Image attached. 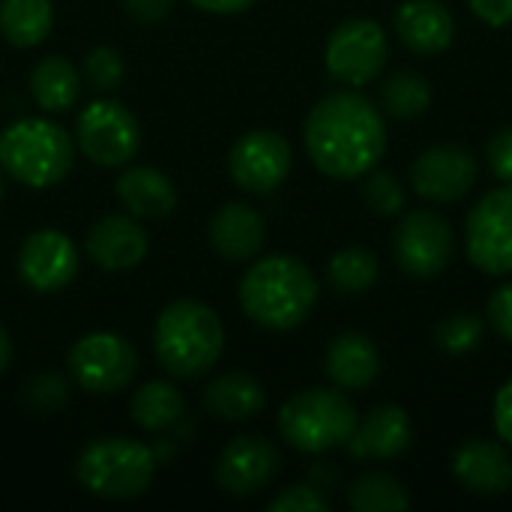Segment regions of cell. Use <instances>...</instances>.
<instances>
[{"label":"cell","instance_id":"obj_1","mask_svg":"<svg viewBox=\"0 0 512 512\" xmlns=\"http://www.w3.org/2000/svg\"><path fill=\"white\" fill-rule=\"evenodd\" d=\"M306 153L324 177L357 180L387 150V123L378 105L354 90H339L312 105L303 126Z\"/></svg>","mask_w":512,"mask_h":512},{"label":"cell","instance_id":"obj_31","mask_svg":"<svg viewBox=\"0 0 512 512\" xmlns=\"http://www.w3.org/2000/svg\"><path fill=\"white\" fill-rule=\"evenodd\" d=\"M363 201L378 216H396L405 210L408 195H405V186L390 171L372 168L369 174H363Z\"/></svg>","mask_w":512,"mask_h":512},{"label":"cell","instance_id":"obj_18","mask_svg":"<svg viewBox=\"0 0 512 512\" xmlns=\"http://www.w3.org/2000/svg\"><path fill=\"white\" fill-rule=\"evenodd\" d=\"M453 477L480 498H498L512 489V456L507 444L489 438L465 441L453 456Z\"/></svg>","mask_w":512,"mask_h":512},{"label":"cell","instance_id":"obj_17","mask_svg":"<svg viewBox=\"0 0 512 512\" xmlns=\"http://www.w3.org/2000/svg\"><path fill=\"white\" fill-rule=\"evenodd\" d=\"M147 246H150V237L135 216L111 213V216H102L99 222H93V228L87 231L84 249L96 267H102L108 273H126L144 261Z\"/></svg>","mask_w":512,"mask_h":512},{"label":"cell","instance_id":"obj_14","mask_svg":"<svg viewBox=\"0 0 512 512\" xmlns=\"http://www.w3.org/2000/svg\"><path fill=\"white\" fill-rule=\"evenodd\" d=\"M78 273V249L57 228L33 231L18 249V276L36 294L63 291Z\"/></svg>","mask_w":512,"mask_h":512},{"label":"cell","instance_id":"obj_13","mask_svg":"<svg viewBox=\"0 0 512 512\" xmlns=\"http://www.w3.org/2000/svg\"><path fill=\"white\" fill-rule=\"evenodd\" d=\"M411 189L432 204L462 201L480 177V165L471 150L459 144H432L411 162Z\"/></svg>","mask_w":512,"mask_h":512},{"label":"cell","instance_id":"obj_35","mask_svg":"<svg viewBox=\"0 0 512 512\" xmlns=\"http://www.w3.org/2000/svg\"><path fill=\"white\" fill-rule=\"evenodd\" d=\"M486 159L501 183H512V126L498 129L486 144Z\"/></svg>","mask_w":512,"mask_h":512},{"label":"cell","instance_id":"obj_3","mask_svg":"<svg viewBox=\"0 0 512 512\" xmlns=\"http://www.w3.org/2000/svg\"><path fill=\"white\" fill-rule=\"evenodd\" d=\"M225 348V327L219 315L201 300L168 303L153 327V351L162 369L174 378L207 375Z\"/></svg>","mask_w":512,"mask_h":512},{"label":"cell","instance_id":"obj_22","mask_svg":"<svg viewBox=\"0 0 512 512\" xmlns=\"http://www.w3.org/2000/svg\"><path fill=\"white\" fill-rule=\"evenodd\" d=\"M117 198L135 219H165L177 207V189L159 168H129L114 183Z\"/></svg>","mask_w":512,"mask_h":512},{"label":"cell","instance_id":"obj_41","mask_svg":"<svg viewBox=\"0 0 512 512\" xmlns=\"http://www.w3.org/2000/svg\"><path fill=\"white\" fill-rule=\"evenodd\" d=\"M9 357H12V345H9V336H6V330H3V324H0V375H3L6 366H9Z\"/></svg>","mask_w":512,"mask_h":512},{"label":"cell","instance_id":"obj_36","mask_svg":"<svg viewBox=\"0 0 512 512\" xmlns=\"http://www.w3.org/2000/svg\"><path fill=\"white\" fill-rule=\"evenodd\" d=\"M486 321L492 324V330L512 342V282L501 285L492 297H489V306H486Z\"/></svg>","mask_w":512,"mask_h":512},{"label":"cell","instance_id":"obj_23","mask_svg":"<svg viewBox=\"0 0 512 512\" xmlns=\"http://www.w3.org/2000/svg\"><path fill=\"white\" fill-rule=\"evenodd\" d=\"M264 402H267L264 387L246 372H225L216 381H210L204 390L207 411L231 423L252 420L255 414H261Z\"/></svg>","mask_w":512,"mask_h":512},{"label":"cell","instance_id":"obj_6","mask_svg":"<svg viewBox=\"0 0 512 512\" xmlns=\"http://www.w3.org/2000/svg\"><path fill=\"white\" fill-rule=\"evenodd\" d=\"M156 474V453L123 435H108L90 441L75 462V477L78 483L108 501H132L141 498Z\"/></svg>","mask_w":512,"mask_h":512},{"label":"cell","instance_id":"obj_25","mask_svg":"<svg viewBox=\"0 0 512 512\" xmlns=\"http://www.w3.org/2000/svg\"><path fill=\"white\" fill-rule=\"evenodd\" d=\"M54 24L51 0H0V33L15 48L39 45Z\"/></svg>","mask_w":512,"mask_h":512},{"label":"cell","instance_id":"obj_8","mask_svg":"<svg viewBox=\"0 0 512 512\" xmlns=\"http://www.w3.org/2000/svg\"><path fill=\"white\" fill-rule=\"evenodd\" d=\"M456 252L450 219L435 210H411L393 231V255L408 279H435L447 270Z\"/></svg>","mask_w":512,"mask_h":512},{"label":"cell","instance_id":"obj_38","mask_svg":"<svg viewBox=\"0 0 512 512\" xmlns=\"http://www.w3.org/2000/svg\"><path fill=\"white\" fill-rule=\"evenodd\" d=\"M471 12L489 27L512 24V0H468Z\"/></svg>","mask_w":512,"mask_h":512},{"label":"cell","instance_id":"obj_2","mask_svg":"<svg viewBox=\"0 0 512 512\" xmlns=\"http://www.w3.org/2000/svg\"><path fill=\"white\" fill-rule=\"evenodd\" d=\"M237 294L252 324L288 333L312 315L318 303V279L294 255H267L243 273Z\"/></svg>","mask_w":512,"mask_h":512},{"label":"cell","instance_id":"obj_37","mask_svg":"<svg viewBox=\"0 0 512 512\" xmlns=\"http://www.w3.org/2000/svg\"><path fill=\"white\" fill-rule=\"evenodd\" d=\"M492 417H495L498 438L512 450V378L498 390L495 405H492Z\"/></svg>","mask_w":512,"mask_h":512},{"label":"cell","instance_id":"obj_27","mask_svg":"<svg viewBox=\"0 0 512 512\" xmlns=\"http://www.w3.org/2000/svg\"><path fill=\"white\" fill-rule=\"evenodd\" d=\"M381 264L378 255L366 246H345L327 264V282L342 297L366 294L378 282Z\"/></svg>","mask_w":512,"mask_h":512},{"label":"cell","instance_id":"obj_39","mask_svg":"<svg viewBox=\"0 0 512 512\" xmlns=\"http://www.w3.org/2000/svg\"><path fill=\"white\" fill-rule=\"evenodd\" d=\"M123 6L138 24H159L174 9V0H123Z\"/></svg>","mask_w":512,"mask_h":512},{"label":"cell","instance_id":"obj_19","mask_svg":"<svg viewBox=\"0 0 512 512\" xmlns=\"http://www.w3.org/2000/svg\"><path fill=\"white\" fill-rule=\"evenodd\" d=\"M393 27L402 45L420 57H435L456 39V18L441 0H405L393 12Z\"/></svg>","mask_w":512,"mask_h":512},{"label":"cell","instance_id":"obj_16","mask_svg":"<svg viewBox=\"0 0 512 512\" xmlns=\"http://www.w3.org/2000/svg\"><path fill=\"white\" fill-rule=\"evenodd\" d=\"M414 441V423L399 405H375L357 420L354 435L348 438V453L360 462H390L408 453Z\"/></svg>","mask_w":512,"mask_h":512},{"label":"cell","instance_id":"obj_15","mask_svg":"<svg viewBox=\"0 0 512 512\" xmlns=\"http://www.w3.org/2000/svg\"><path fill=\"white\" fill-rule=\"evenodd\" d=\"M282 468L279 450L261 435H240L228 441L216 465V483L237 498L264 492Z\"/></svg>","mask_w":512,"mask_h":512},{"label":"cell","instance_id":"obj_12","mask_svg":"<svg viewBox=\"0 0 512 512\" xmlns=\"http://www.w3.org/2000/svg\"><path fill=\"white\" fill-rule=\"evenodd\" d=\"M291 162V144L276 129H249L234 141L228 153L231 180L252 195H267L282 186L291 171Z\"/></svg>","mask_w":512,"mask_h":512},{"label":"cell","instance_id":"obj_28","mask_svg":"<svg viewBox=\"0 0 512 512\" xmlns=\"http://www.w3.org/2000/svg\"><path fill=\"white\" fill-rule=\"evenodd\" d=\"M129 411H132V423L138 429L162 432V429H168V426H174L180 420V414H183V396L168 381H147L132 396Z\"/></svg>","mask_w":512,"mask_h":512},{"label":"cell","instance_id":"obj_29","mask_svg":"<svg viewBox=\"0 0 512 512\" xmlns=\"http://www.w3.org/2000/svg\"><path fill=\"white\" fill-rule=\"evenodd\" d=\"M348 507L357 512H405L411 507V495L393 474L366 471L348 486Z\"/></svg>","mask_w":512,"mask_h":512},{"label":"cell","instance_id":"obj_26","mask_svg":"<svg viewBox=\"0 0 512 512\" xmlns=\"http://www.w3.org/2000/svg\"><path fill=\"white\" fill-rule=\"evenodd\" d=\"M378 99H381L384 114H390L396 120H414L429 111L432 84L426 75H420L414 69H396L393 75H387L381 81Z\"/></svg>","mask_w":512,"mask_h":512},{"label":"cell","instance_id":"obj_24","mask_svg":"<svg viewBox=\"0 0 512 512\" xmlns=\"http://www.w3.org/2000/svg\"><path fill=\"white\" fill-rule=\"evenodd\" d=\"M78 90H81L78 69L63 54L42 57L30 72V93L42 111L51 114L69 111L78 99Z\"/></svg>","mask_w":512,"mask_h":512},{"label":"cell","instance_id":"obj_33","mask_svg":"<svg viewBox=\"0 0 512 512\" xmlns=\"http://www.w3.org/2000/svg\"><path fill=\"white\" fill-rule=\"evenodd\" d=\"M66 399H69V387H66V381H63L60 375H54V372H39V375H33V378L27 381V387H24V402H27L33 411H39V414H51V411L63 408Z\"/></svg>","mask_w":512,"mask_h":512},{"label":"cell","instance_id":"obj_30","mask_svg":"<svg viewBox=\"0 0 512 512\" xmlns=\"http://www.w3.org/2000/svg\"><path fill=\"white\" fill-rule=\"evenodd\" d=\"M483 339H486V321L471 312H453L441 318L435 327V342L450 357L474 354L483 345Z\"/></svg>","mask_w":512,"mask_h":512},{"label":"cell","instance_id":"obj_21","mask_svg":"<svg viewBox=\"0 0 512 512\" xmlns=\"http://www.w3.org/2000/svg\"><path fill=\"white\" fill-rule=\"evenodd\" d=\"M324 369L327 378L345 393L369 390L381 375L378 345L363 333H342L330 342L324 354Z\"/></svg>","mask_w":512,"mask_h":512},{"label":"cell","instance_id":"obj_10","mask_svg":"<svg viewBox=\"0 0 512 512\" xmlns=\"http://www.w3.org/2000/svg\"><path fill=\"white\" fill-rule=\"evenodd\" d=\"M75 138H78L81 153L90 162L102 168H117V165H126L138 153L141 126L126 105L114 99H99V102H90L78 114Z\"/></svg>","mask_w":512,"mask_h":512},{"label":"cell","instance_id":"obj_5","mask_svg":"<svg viewBox=\"0 0 512 512\" xmlns=\"http://www.w3.org/2000/svg\"><path fill=\"white\" fill-rule=\"evenodd\" d=\"M72 138L63 126L45 117H24L0 135V168L30 186L48 189L72 171Z\"/></svg>","mask_w":512,"mask_h":512},{"label":"cell","instance_id":"obj_40","mask_svg":"<svg viewBox=\"0 0 512 512\" xmlns=\"http://www.w3.org/2000/svg\"><path fill=\"white\" fill-rule=\"evenodd\" d=\"M189 3L201 12H210V15H237V12L252 9L258 0H189Z\"/></svg>","mask_w":512,"mask_h":512},{"label":"cell","instance_id":"obj_32","mask_svg":"<svg viewBox=\"0 0 512 512\" xmlns=\"http://www.w3.org/2000/svg\"><path fill=\"white\" fill-rule=\"evenodd\" d=\"M84 75L96 90H114L123 81V57L111 45H96L84 57Z\"/></svg>","mask_w":512,"mask_h":512},{"label":"cell","instance_id":"obj_4","mask_svg":"<svg viewBox=\"0 0 512 512\" xmlns=\"http://www.w3.org/2000/svg\"><path fill=\"white\" fill-rule=\"evenodd\" d=\"M357 408L345 390L312 387L294 393L279 411V435L288 447L321 456L336 447H345L357 429Z\"/></svg>","mask_w":512,"mask_h":512},{"label":"cell","instance_id":"obj_20","mask_svg":"<svg viewBox=\"0 0 512 512\" xmlns=\"http://www.w3.org/2000/svg\"><path fill=\"white\" fill-rule=\"evenodd\" d=\"M207 240L213 252L225 261H249L264 249L267 222L255 207L243 201H228L213 213L207 225Z\"/></svg>","mask_w":512,"mask_h":512},{"label":"cell","instance_id":"obj_9","mask_svg":"<svg viewBox=\"0 0 512 512\" xmlns=\"http://www.w3.org/2000/svg\"><path fill=\"white\" fill-rule=\"evenodd\" d=\"M387 57H390L387 33L372 18L342 21L324 45L327 72L348 87H363L375 81L384 72Z\"/></svg>","mask_w":512,"mask_h":512},{"label":"cell","instance_id":"obj_42","mask_svg":"<svg viewBox=\"0 0 512 512\" xmlns=\"http://www.w3.org/2000/svg\"><path fill=\"white\" fill-rule=\"evenodd\" d=\"M0 195H3V183H0Z\"/></svg>","mask_w":512,"mask_h":512},{"label":"cell","instance_id":"obj_34","mask_svg":"<svg viewBox=\"0 0 512 512\" xmlns=\"http://www.w3.org/2000/svg\"><path fill=\"white\" fill-rule=\"evenodd\" d=\"M270 512H327L330 501L318 486H288L270 501Z\"/></svg>","mask_w":512,"mask_h":512},{"label":"cell","instance_id":"obj_11","mask_svg":"<svg viewBox=\"0 0 512 512\" xmlns=\"http://www.w3.org/2000/svg\"><path fill=\"white\" fill-rule=\"evenodd\" d=\"M69 372L75 384L87 393H117L138 372L135 348L117 333H90L78 339L69 351Z\"/></svg>","mask_w":512,"mask_h":512},{"label":"cell","instance_id":"obj_7","mask_svg":"<svg viewBox=\"0 0 512 512\" xmlns=\"http://www.w3.org/2000/svg\"><path fill=\"white\" fill-rule=\"evenodd\" d=\"M465 249L486 276L512 273V183L486 192L465 219Z\"/></svg>","mask_w":512,"mask_h":512}]
</instances>
